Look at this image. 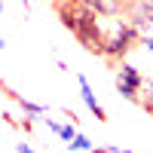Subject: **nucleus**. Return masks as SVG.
<instances>
[{
  "label": "nucleus",
  "mask_w": 153,
  "mask_h": 153,
  "mask_svg": "<svg viewBox=\"0 0 153 153\" xmlns=\"http://www.w3.org/2000/svg\"><path fill=\"white\" fill-rule=\"evenodd\" d=\"M98 31H101L104 58H110V61H120L135 43H141L129 16H98Z\"/></svg>",
  "instance_id": "nucleus-1"
},
{
  "label": "nucleus",
  "mask_w": 153,
  "mask_h": 153,
  "mask_svg": "<svg viewBox=\"0 0 153 153\" xmlns=\"http://www.w3.org/2000/svg\"><path fill=\"white\" fill-rule=\"evenodd\" d=\"M101 12L89 3V0H58V19L65 22V28L74 31V37L86 31L89 25H95L98 22Z\"/></svg>",
  "instance_id": "nucleus-2"
},
{
  "label": "nucleus",
  "mask_w": 153,
  "mask_h": 153,
  "mask_svg": "<svg viewBox=\"0 0 153 153\" xmlns=\"http://www.w3.org/2000/svg\"><path fill=\"white\" fill-rule=\"evenodd\" d=\"M117 89H120L123 98L138 101V104H141V89H144V76H141V71H138L135 65L120 61V65H117Z\"/></svg>",
  "instance_id": "nucleus-3"
},
{
  "label": "nucleus",
  "mask_w": 153,
  "mask_h": 153,
  "mask_svg": "<svg viewBox=\"0 0 153 153\" xmlns=\"http://www.w3.org/2000/svg\"><path fill=\"white\" fill-rule=\"evenodd\" d=\"M74 76H76V86H80V98H83V104L98 117V123H107V113H104V107H101V101H98V95H95L92 83H89V76H86V74H74Z\"/></svg>",
  "instance_id": "nucleus-4"
},
{
  "label": "nucleus",
  "mask_w": 153,
  "mask_h": 153,
  "mask_svg": "<svg viewBox=\"0 0 153 153\" xmlns=\"http://www.w3.org/2000/svg\"><path fill=\"white\" fill-rule=\"evenodd\" d=\"M6 95H9V101H12V104H19V107H22V113H28L31 120H37V117H43V113H46V104H37V101H31V98L19 95L16 89H9V86H6Z\"/></svg>",
  "instance_id": "nucleus-5"
},
{
  "label": "nucleus",
  "mask_w": 153,
  "mask_h": 153,
  "mask_svg": "<svg viewBox=\"0 0 153 153\" xmlns=\"http://www.w3.org/2000/svg\"><path fill=\"white\" fill-rule=\"evenodd\" d=\"M89 3H92L101 16H126L132 0H89Z\"/></svg>",
  "instance_id": "nucleus-6"
},
{
  "label": "nucleus",
  "mask_w": 153,
  "mask_h": 153,
  "mask_svg": "<svg viewBox=\"0 0 153 153\" xmlns=\"http://www.w3.org/2000/svg\"><path fill=\"white\" fill-rule=\"evenodd\" d=\"M43 123L49 126V132H55V135L61 138V141H68V144L74 141V135H76L74 126H76V123H74V126H65V123H55V120H49V117H43Z\"/></svg>",
  "instance_id": "nucleus-7"
},
{
  "label": "nucleus",
  "mask_w": 153,
  "mask_h": 153,
  "mask_svg": "<svg viewBox=\"0 0 153 153\" xmlns=\"http://www.w3.org/2000/svg\"><path fill=\"white\" fill-rule=\"evenodd\" d=\"M71 150H83V153H95L98 147H95L92 141H89L86 135H80V132H76V135H74V141H71Z\"/></svg>",
  "instance_id": "nucleus-8"
},
{
  "label": "nucleus",
  "mask_w": 153,
  "mask_h": 153,
  "mask_svg": "<svg viewBox=\"0 0 153 153\" xmlns=\"http://www.w3.org/2000/svg\"><path fill=\"white\" fill-rule=\"evenodd\" d=\"M141 107H144L150 117H153V92H147V98H141Z\"/></svg>",
  "instance_id": "nucleus-9"
},
{
  "label": "nucleus",
  "mask_w": 153,
  "mask_h": 153,
  "mask_svg": "<svg viewBox=\"0 0 153 153\" xmlns=\"http://www.w3.org/2000/svg\"><path fill=\"white\" fill-rule=\"evenodd\" d=\"M16 153H34V150H31L28 141H19V144H16Z\"/></svg>",
  "instance_id": "nucleus-10"
},
{
  "label": "nucleus",
  "mask_w": 153,
  "mask_h": 153,
  "mask_svg": "<svg viewBox=\"0 0 153 153\" xmlns=\"http://www.w3.org/2000/svg\"><path fill=\"white\" fill-rule=\"evenodd\" d=\"M144 43V49H147V52H153V37H147V40H141Z\"/></svg>",
  "instance_id": "nucleus-11"
},
{
  "label": "nucleus",
  "mask_w": 153,
  "mask_h": 153,
  "mask_svg": "<svg viewBox=\"0 0 153 153\" xmlns=\"http://www.w3.org/2000/svg\"><path fill=\"white\" fill-rule=\"evenodd\" d=\"M147 89H150V92H153V76H150V83H147Z\"/></svg>",
  "instance_id": "nucleus-12"
},
{
  "label": "nucleus",
  "mask_w": 153,
  "mask_h": 153,
  "mask_svg": "<svg viewBox=\"0 0 153 153\" xmlns=\"http://www.w3.org/2000/svg\"><path fill=\"white\" fill-rule=\"evenodd\" d=\"M120 153H135V150H120Z\"/></svg>",
  "instance_id": "nucleus-13"
}]
</instances>
